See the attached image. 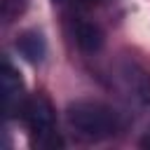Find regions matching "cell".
I'll return each instance as SVG.
<instances>
[{
	"label": "cell",
	"instance_id": "2",
	"mask_svg": "<svg viewBox=\"0 0 150 150\" xmlns=\"http://www.w3.org/2000/svg\"><path fill=\"white\" fill-rule=\"evenodd\" d=\"M23 120L28 129L38 136H47L54 127V110L45 96H33L23 105Z\"/></svg>",
	"mask_w": 150,
	"mask_h": 150
},
{
	"label": "cell",
	"instance_id": "3",
	"mask_svg": "<svg viewBox=\"0 0 150 150\" xmlns=\"http://www.w3.org/2000/svg\"><path fill=\"white\" fill-rule=\"evenodd\" d=\"M16 49H19V54H21L23 59H28L30 63L42 61L45 54H47V45H45L42 35H40L38 30H26V33H21L19 40H16Z\"/></svg>",
	"mask_w": 150,
	"mask_h": 150
},
{
	"label": "cell",
	"instance_id": "6",
	"mask_svg": "<svg viewBox=\"0 0 150 150\" xmlns=\"http://www.w3.org/2000/svg\"><path fill=\"white\" fill-rule=\"evenodd\" d=\"M54 2H63V0H54Z\"/></svg>",
	"mask_w": 150,
	"mask_h": 150
},
{
	"label": "cell",
	"instance_id": "5",
	"mask_svg": "<svg viewBox=\"0 0 150 150\" xmlns=\"http://www.w3.org/2000/svg\"><path fill=\"white\" fill-rule=\"evenodd\" d=\"M75 40H77L80 49H84V52H98L101 45H103V33H101V28L96 23L82 21L75 28Z\"/></svg>",
	"mask_w": 150,
	"mask_h": 150
},
{
	"label": "cell",
	"instance_id": "4",
	"mask_svg": "<svg viewBox=\"0 0 150 150\" xmlns=\"http://www.w3.org/2000/svg\"><path fill=\"white\" fill-rule=\"evenodd\" d=\"M0 82H2V98H5V108H7V110H12V108H14V103H19V96H21V91H23V82H21L19 73H16L9 63H5V66H2Z\"/></svg>",
	"mask_w": 150,
	"mask_h": 150
},
{
	"label": "cell",
	"instance_id": "1",
	"mask_svg": "<svg viewBox=\"0 0 150 150\" xmlns=\"http://www.w3.org/2000/svg\"><path fill=\"white\" fill-rule=\"evenodd\" d=\"M68 124L84 138H105L115 131V112L98 101H75L66 110Z\"/></svg>",
	"mask_w": 150,
	"mask_h": 150
}]
</instances>
